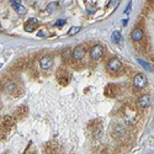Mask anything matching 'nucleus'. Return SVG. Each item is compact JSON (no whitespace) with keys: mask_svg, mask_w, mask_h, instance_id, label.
Returning a JSON list of instances; mask_svg holds the SVG:
<instances>
[{"mask_svg":"<svg viewBox=\"0 0 154 154\" xmlns=\"http://www.w3.org/2000/svg\"><path fill=\"white\" fill-rule=\"evenodd\" d=\"M40 65L42 69H51L53 67V58L51 56H43L40 61Z\"/></svg>","mask_w":154,"mask_h":154,"instance_id":"obj_3","label":"nucleus"},{"mask_svg":"<svg viewBox=\"0 0 154 154\" xmlns=\"http://www.w3.org/2000/svg\"><path fill=\"white\" fill-rule=\"evenodd\" d=\"M127 25V19H125V20H123V26H126Z\"/></svg>","mask_w":154,"mask_h":154,"instance_id":"obj_18","label":"nucleus"},{"mask_svg":"<svg viewBox=\"0 0 154 154\" xmlns=\"http://www.w3.org/2000/svg\"><path fill=\"white\" fill-rule=\"evenodd\" d=\"M147 83H148L147 77H145L144 74H142V73L137 74V75L133 78V85L136 86L137 89H144L145 85H147Z\"/></svg>","mask_w":154,"mask_h":154,"instance_id":"obj_1","label":"nucleus"},{"mask_svg":"<svg viewBox=\"0 0 154 154\" xmlns=\"http://www.w3.org/2000/svg\"><path fill=\"white\" fill-rule=\"evenodd\" d=\"M64 25H65V20H63V19H59L54 24V26H57V27H62V26H64Z\"/></svg>","mask_w":154,"mask_h":154,"instance_id":"obj_14","label":"nucleus"},{"mask_svg":"<svg viewBox=\"0 0 154 154\" xmlns=\"http://www.w3.org/2000/svg\"><path fill=\"white\" fill-rule=\"evenodd\" d=\"M11 4H21V0H10Z\"/></svg>","mask_w":154,"mask_h":154,"instance_id":"obj_17","label":"nucleus"},{"mask_svg":"<svg viewBox=\"0 0 154 154\" xmlns=\"http://www.w3.org/2000/svg\"><path fill=\"white\" fill-rule=\"evenodd\" d=\"M85 53H86L85 48L83 47V46H78L75 50L73 51V57L75 58V59H81V58H84Z\"/></svg>","mask_w":154,"mask_h":154,"instance_id":"obj_7","label":"nucleus"},{"mask_svg":"<svg viewBox=\"0 0 154 154\" xmlns=\"http://www.w3.org/2000/svg\"><path fill=\"white\" fill-rule=\"evenodd\" d=\"M132 40L136 41V42H138V41H142L143 40V31H142L141 28H134L132 31Z\"/></svg>","mask_w":154,"mask_h":154,"instance_id":"obj_8","label":"nucleus"},{"mask_svg":"<svg viewBox=\"0 0 154 154\" xmlns=\"http://www.w3.org/2000/svg\"><path fill=\"white\" fill-rule=\"evenodd\" d=\"M13 7H14V10L16 11L19 15H20V16H22V15L26 14V7L22 6L21 4H13Z\"/></svg>","mask_w":154,"mask_h":154,"instance_id":"obj_9","label":"nucleus"},{"mask_svg":"<svg viewBox=\"0 0 154 154\" xmlns=\"http://www.w3.org/2000/svg\"><path fill=\"white\" fill-rule=\"evenodd\" d=\"M111 40H112V42H115V43H118L120 41L122 40V36H121V33H120L118 31H115V32H112V35H111Z\"/></svg>","mask_w":154,"mask_h":154,"instance_id":"obj_10","label":"nucleus"},{"mask_svg":"<svg viewBox=\"0 0 154 154\" xmlns=\"http://www.w3.org/2000/svg\"><path fill=\"white\" fill-rule=\"evenodd\" d=\"M137 62H138V63H139V64H141L142 67H143V68H144L145 70H148V72H153V67H152L151 64H148V63H147V62L142 61V59H139V58H138V59H137Z\"/></svg>","mask_w":154,"mask_h":154,"instance_id":"obj_11","label":"nucleus"},{"mask_svg":"<svg viewBox=\"0 0 154 154\" xmlns=\"http://www.w3.org/2000/svg\"><path fill=\"white\" fill-rule=\"evenodd\" d=\"M80 30H81V27H79V26H73V27H72V28H70L69 31H68V35H69V36L77 35V33H78L79 31H80Z\"/></svg>","mask_w":154,"mask_h":154,"instance_id":"obj_12","label":"nucleus"},{"mask_svg":"<svg viewBox=\"0 0 154 154\" xmlns=\"http://www.w3.org/2000/svg\"><path fill=\"white\" fill-rule=\"evenodd\" d=\"M38 20H37V19H30V20L26 22L25 24V31L26 32H32L33 30H36L37 27H38Z\"/></svg>","mask_w":154,"mask_h":154,"instance_id":"obj_5","label":"nucleus"},{"mask_svg":"<svg viewBox=\"0 0 154 154\" xmlns=\"http://www.w3.org/2000/svg\"><path fill=\"white\" fill-rule=\"evenodd\" d=\"M121 68H122V63L117 58H112L107 64V69L110 70V72H117V70H120Z\"/></svg>","mask_w":154,"mask_h":154,"instance_id":"obj_4","label":"nucleus"},{"mask_svg":"<svg viewBox=\"0 0 154 154\" xmlns=\"http://www.w3.org/2000/svg\"><path fill=\"white\" fill-rule=\"evenodd\" d=\"M104 46H101V44H96V46H94L91 48V51H90V56H91V59H95V61H97V59H100L101 57H102L104 54Z\"/></svg>","mask_w":154,"mask_h":154,"instance_id":"obj_2","label":"nucleus"},{"mask_svg":"<svg viewBox=\"0 0 154 154\" xmlns=\"http://www.w3.org/2000/svg\"><path fill=\"white\" fill-rule=\"evenodd\" d=\"M131 7H132V1H130V3H128V5H127L126 10H125V14H130V11H131Z\"/></svg>","mask_w":154,"mask_h":154,"instance_id":"obj_16","label":"nucleus"},{"mask_svg":"<svg viewBox=\"0 0 154 154\" xmlns=\"http://www.w3.org/2000/svg\"><path fill=\"white\" fill-rule=\"evenodd\" d=\"M112 3H114V6L112 7H116L118 5V3H120V0H111L110 1V4H108V7H111V5H112Z\"/></svg>","mask_w":154,"mask_h":154,"instance_id":"obj_15","label":"nucleus"},{"mask_svg":"<svg viewBox=\"0 0 154 154\" xmlns=\"http://www.w3.org/2000/svg\"><path fill=\"white\" fill-rule=\"evenodd\" d=\"M56 7H57V3H51V4H48L47 5V11L48 13H53V11L56 10Z\"/></svg>","mask_w":154,"mask_h":154,"instance_id":"obj_13","label":"nucleus"},{"mask_svg":"<svg viewBox=\"0 0 154 154\" xmlns=\"http://www.w3.org/2000/svg\"><path fill=\"white\" fill-rule=\"evenodd\" d=\"M151 104H152V100H151V96L149 95H142L139 99H138V105H139L142 108L149 107Z\"/></svg>","mask_w":154,"mask_h":154,"instance_id":"obj_6","label":"nucleus"}]
</instances>
